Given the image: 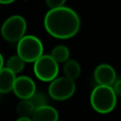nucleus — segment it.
<instances>
[{
	"instance_id": "1",
	"label": "nucleus",
	"mask_w": 121,
	"mask_h": 121,
	"mask_svg": "<svg viewBox=\"0 0 121 121\" xmlns=\"http://www.w3.org/2000/svg\"><path fill=\"white\" fill-rule=\"evenodd\" d=\"M79 15L73 9L63 6L49 9L43 18V26L46 32L60 40L73 38L80 28Z\"/></svg>"
},
{
	"instance_id": "2",
	"label": "nucleus",
	"mask_w": 121,
	"mask_h": 121,
	"mask_svg": "<svg viewBox=\"0 0 121 121\" xmlns=\"http://www.w3.org/2000/svg\"><path fill=\"white\" fill-rule=\"evenodd\" d=\"M90 103L98 113H109L116 106L117 95L112 86L97 84L91 93Z\"/></svg>"
},
{
	"instance_id": "3",
	"label": "nucleus",
	"mask_w": 121,
	"mask_h": 121,
	"mask_svg": "<svg viewBox=\"0 0 121 121\" xmlns=\"http://www.w3.org/2000/svg\"><path fill=\"white\" fill-rule=\"evenodd\" d=\"M17 55L26 62H34L43 55V44L42 41L33 35H25L16 46Z\"/></svg>"
},
{
	"instance_id": "4",
	"label": "nucleus",
	"mask_w": 121,
	"mask_h": 121,
	"mask_svg": "<svg viewBox=\"0 0 121 121\" xmlns=\"http://www.w3.org/2000/svg\"><path fill=\"white\" fill-rule=\"evenodd\" d=\"M27 24L26 19L18 14L9 16L5 20L1 26V35L7 42L17 43L26 32Z\"/></svg>"
},
{
	"instance_id": "5",
	"label": "nucleus",
	"mask_w": 121,
	"mask_h": 121,
	"mask_svg": "<svg viewBox=\"0 0 121 121\" xmlns=\"http://www.w3.org/2000/svg\"><path fill=\"white\" fill-rule=\"evenodd\" d=\"M33 72L37 78L42 81L50 82L59 74V62L51 55H42L33 62Z\"/></svg>"
},
{
	"instance_id": "6",
	"label": "nucleus",
	"mask_w": 121,
	"mask_h": 121,
	"mask_svg": "<svg viewBox=\"0 0 121 121\" xmlns=\"http://www.w3.org/2000/svg\"><path fill=\"white\" fill-rule=\"evenodd\" d=\"M76 92V83L75 80L64 77L56 78L48 86L49 96L58 101H63L69 99Z\"/></svg>"
},
{
	"instance_id": "7",
	"label": "nucleus",
	"mask_w": 121,
	"mask_h": 121,
	"mask_svg": "<svg viewBox=\"0 0 121 121\" xmlns=\"http://www.w3.org/2000/svg\"><path fill=\"white\" fill-rule=\"evenodd\" d=\"M12 91L20 99H28L36 92V84L31 78L19 76L15 79Z\"/></svg>"
},
{
	"instance_id": "8",
	"label": "nucleus",
	"mask_w": 121,
	"mask_h": 121,
	"mask_svg": "<svg viewBox=\"0 0 121 121\" xmlns=\"http://www.w3.org/2000/svg\"><path fill=\"white\" fill-rule=\"evenodd\" d=\"M94 78L95 82L99 85L112 86L116 80V73L112 65L108 63H101L95 69Z\"/></svg>"
},
{
	"instance_id": "9",
	"label": "nucleus",
	"mask_w": 121,
	"mask_h": 121,
	"mask_svg": "<svg viewBox=\"0 0 121 121\" xmlns=\"http://www.w3.org/2000/svg\"><path fill=\"white\" fill-rule=\"evenodd\" d=\"M31 118L33 121H58L59 112L54 107L46 104L36 108Z\"/></svg>"
},
{
	"instance_id": "10",
	"label": "nucleus",
	"mask_w": 121,
	"mask_h": 121,
	"mask_svg": "<svg viewBox=\"0 0 121 121\" xmlns=\"http://www.w3.org/2000/svg\"><path fill=\"white\" fill-rule=\"evenodd\" d=\"M16 74L8 67H3L0 70V92L1 94H8L13 90Z\"/></svg>"
},
{
	"instance_id": "11",
	"label": "nucleus",
	"mask_w": 121,
	"mask_h": 121,
	"mask_svg": "<svg viewBox=\"0 0 121 121\" xmlns=\"http://www.w3.org/2000/svg\"><path fill=\"white\" fill-rule=\"evenodd\" d=\"M80 72H81V67L78 60L69 59L64 62L63 73H64V76H66L67 78H70L75 80L79 77Z\"/></svg>"
},
{
	"instance_id": "12",
	"label": "nucleus",
	"mask_w": 121,
	"mask_h": 121,
	"mask_svg": "<svg viewBox=\"0 0 121 121\" xmlns=\"http://www.w3.org/2000/svg\"><path fill=\"white\" fill-rule=\"evenodd\" d=\"M50 55L59 63L60 62H65L66 60H69L70 51H69L67 46H65L63 44H59V45H56L55 47H53Z\"/></svg>"
},
{
	"instance_id": "13",
	"label": "nucleus",
	"mask_w": 121,
	"mask_h": 121,
	"mask_svg": "<svg viewBox=\"0 0 121 121\" xmlns=\"http://www.w3.org/2000/svg\"><path fill=\"white\" fill-rule=\"evenodd\" d=\"M34 110L35 108L29 99H21L16 106V112L19 116L31 117Z\"/></svg>"
},
{
	"instance_id": "14",
	"label": "nucleus",
	"mask_w": 121,
	"mask_h": 121,
	"mask_svg": "<svg viewBox=\"0 0 121 121\" xmlns=\"http://www.w3.org/2000/svg\"><path fill=\"white\" fill-rule=\"evenodd\" d=\"M25 64H26V61L20 56L14 55V56H11L8 59L7 63H6V67L10 69L15 74H18V73L23 71Z\"/></svg>"
},
{
	"instance_id": "15",
	"label": "nucleus",
	"mask_w": 121,
	"mask_h": 121,
	"mask_svg": "<svg viewBox=\"0 0 121 121\" xmlns=\"http://www.w3.org/2000/svg\"><path fill=\"white\" fill-rule=\"evenodd\" d=\"M28 99L31 101V103L33 104V106H34L35 109L47 104V96H46L45 94L43 93V92H38V91H36V92L31 95V97L28 98Z\"/></svg>"
},
{
	"instance_id": "16",
	"label": "nucleus",
	"mask_w": 121,
	"mask_h": 121,
	"mask_svg": "<svg viewBox=\"0 0 121 121\" xmlns=\"http://www.w3.org/2000/svg\"><path fill=\"white\" fill-rule=\"evenodd\" d=\"M67 0H45V4L49 9H56L65 6Z\"/></svg>"
},
{
	"instance_id": "17",
	"label": "nucleus",
	"mask_w": 121,
	"mask_h": 121,
	"mask_svg": "<svg viewBox=\"0 0 121 121\" xmlns=\"http://www.w3.org/2000/svg\"><path fill=\"white\" fill-rule=\"evenodd\" d=\"M113 91L115 92L116 95L121 96V78H118L114 81V83L112 85Z\"/></svg>"
},
{
	"instance_id": "18",
	"label": "nucleus",
	"mask_w": 121,
	"mask_h": 121,
	"mask_svg": "<svg viewBox=\"0 0 121 121\" xmlns=\"http://www.w3.org/2000/svg\"><path fill=\"white\" fill-rule=\"evenodd\" d=\"M16 121H33L31 117H25V116H19V118Z\"/></svg>"
},
{
	"instance_id": "19",
	"label": "nucleus",
	"mask_w": 121,
	"mask_h": 121,
	"mask_svg": "<svg viewBox=\"0 0 121 121\" xmlns=\"http://www.w3.org/2000/svg\"><path fill=\"white\" fill-rule=\"evenodd\" d=\"M15 0H0V4L1 5H9V4H11L13 3Z\"/></svg>"
},
{
	"instance_id": "20",
	"label": "nucleus",
	"mask_w": 121,
	"mask_h": 121,
	"mask_svg": "<svg viewBox=\"0 0 121 121\" xmlns=\"http://www.w3.org/2000/svg\"><path fill=\"white\" fill-rule=\"evenodd\" d=\"M4 67V58L2 56V54L0 53V70Z\"/></svg>"
},
{
	"instance_id": "21",
	"label": "nucleus",
	"mask_w": 121,
	"mask_h": 121,
	"mask_svg": "<svg viewBox=\"0 0 121 121\" xmlns=\"http://www.w3.org/2000/svg\"><path fill=\"white\" fill-rule=\"evenodd\" d=\"M23 1H27V0H23Z\"/></svg>"
},
{
	"instance_id": "22",
	"label": "nucleus",
	"mask_w": 121,
	"mask_h": 121,
	"mask_svg": "<svg viewBox=\"0 0 121 121\" xmlns=\"http://www.w3.org/2000/svg\"><path fill=\"white\" fill-rule=\"evenodd\" d=\"M0 95H1V92H0Z\"/></svg>"
},
{
	"instance_id": "23",
	"label": "nucleus",
	"mask_w": 121,
	"mask_h": 121,
	"mask_svg": "<svg viewBox=\"0 0 121 121\" xmlns=\"http://www.w3.org/2000/svg\"><path fill=\"white\" fill-rule=\"evenodd\" d=\"M0 5H1V4H0Z\"/></svg>"
}]
</instances>
